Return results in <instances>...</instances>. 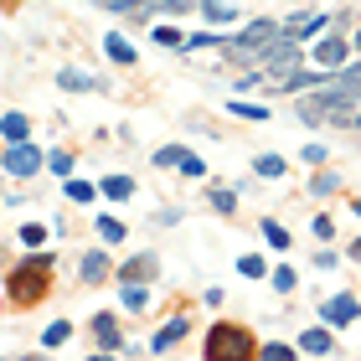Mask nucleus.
<instances>
[{
  "instance_id": "1",
  "label": "nucleus",
  "mask_w": 361,
  "mask_h": 361,
  "mask_svg": "<svg viewBox=\"0 0 361 361\" xmlns=\"http://www.w3.org/2000/svg\"><path fill=\"white\" fill-rule=\"evenodd\" d=\"M356 98L361 93H351V88H341V83H325L310 93V98H300V124H351V114H356Z\"/></svg>"
},
{
  "instance_id": "2",
  "label": "nucleus",
  "mask_w": 361,
  "mask_h": 361,
  "mask_svg": "<svg viewBox=\"0 0 361 361\" xmlns=\"http://www.w3.org/2000/svg\"><path fill=\"white\" fill-rule=\"evenodd\" d=\"M47 294H52V258H26V264H16L11 269V289H6V300L16 310H31V305H42Z\"/></svg>"
},
{
  "instance_id": "3",
  "label": "nucleus",
  "mask_w": 361,
  "mask_h": 361,
  "mask_svg": "<svg viewBox=\"0 0 361 361\" xmlns=\"http://www.w3.org/2000/svg\"><path fill=\"white\" fill-rule=\"evenodd\" d=\"M202 356L207 361H243V356H258L253 346V336H248V325H212V336L202 341Z\"/></svg>"
},
{
  "instance_id": "4",
  "label": "nucleus",
  "mask_w": 361,
  "mask_h": 361,
  "mask_svg": "<svg viewBox=\"0 0 361 361\" xmlns=\"http://www.w3.org/2000/svg\"><path fill=\"white\" fill-rule=\"evenodd\" d=\"M279 31H284L279 21H248L233 42H227V57H233V62H253V57H264L269 47L279 42Z\"/></svg>"
},
{
  "instance_id": "5",
  "label": "nucleus",
  "mask_w": 361,
  "mask_h": 361,
  "mask_svg": "<svg viewBox=\"0 0 361 361\" xmlns=\"http://www.w3.org/2000/svg\"><path fill=\"white\" fill-rule=\"evenodd\" d=\"M264 62H269V78H279V83H284L289 73H300L305 52H300V42H294V37H279L269 52H264Z\"/></svg>"
},
{
  "instance_id": "6",
  "label": "nucleus",
  "mask_w": 361,
  "mask_h": 361,
  "mask_svg": "<svg viewBox=\"0 0 361 361\" xmlns=\"http://www.w3.org/2000/svg\"><path fill=\"white\" fill-rule=\"evenodd\" d=\"M42 166H47V155H42L31 140H21V145H6V176L26 180V176H37Z\"/></svg>"
},
{
  "instance_id": "7",
  "label": "nucleus",
  "mask_w": 361,
  "mask_h": 361,
  "mask_svg": "<svg viewBox=\"0 0 361 361\" xmlns=\"http://www.w3.org/2000/svg\"><path fill=\"white\" fill-rule=\"evenodd\" d=\"M93 341H98V351H104V356L124 351V331H119V315L98 310V315H93Z\"/></svg>"
},
{
  "instance_id": "8",
  "label": "nucleus",
  "mask_w": 361,
  "mask_h": 361,
  "mask_svg": "<svg viewBox=\"0 0 361 361\" xmlns=\"http://www.w3.org/2000/svg\"><path fill=\"white\" fill-rule=\"evenodd\" d=\"M361 315V300L356 294H331V300H320V320L325 325H351Z\"/></svg>"
},
{
  "instance_id": "9",
  "label": "nucleus",
  "mask_w": 361,
  "mask_h": 361,
  "mask_svg": "<svg viewBox=\"0 0 361 361\" xmlns=\"http://www.w3.org/2000/svg\"><path fill=\"white\" fill-rule=\"evenodd\" d=\"M160 274V253H135L129 264H119V284H145Z\"/></svg>"
},
{
  "instance_id": "10",
  "label": "nucleus",
  "mask_w": 361,
  "mask_h": 361,
  "mask_svg": "<svg viewBox=\"0 0 361 361\" xmlns=\"http://www.w3.org/2000/svg\"><path fill=\"white\" fill-rule=\"evenodd\" d=\"M325 26H331L325 11H305V16H289V21H284V37L305 42V37H315V31H325Z\"/></svg>"
},
{
  "instance_id": "11",
  "label": "nucleus",
  "mask_w": 361,
  "mask_h": 361,
  "mask_svg": "<svg viewBox=\"0 0 361 361\" xmlns=\"http://www.w3.org/2000/svg\"><path fill=\"white\" fill-rule=\"evenodd\" d=\"M346 52H351V47L341 42V37H320V42H315V68H325V73L346 68Z\"/></svg>"
},
{
  "instance_id": "12",
  "label": "nucleus",
  "mask_w": 361,
  "mask_h": 361,
  "mask_svg": "<svg viewBox=\"0 0 361 361\" xmlns=\"http://www.w3.org/2000/svg\"><path fill=\"white\" fill-rule=\"evenodd\" d=\"M300 351H305V356H331V351H336V341H331V331L310 325V331L300 336Z\"/></svg>"
},
{
  "instance_id": "13",
  "label": "nucleus",
  "mask_w": 361,
  "mask_h": 361,
  "mask_svg": "<svg viewBox=\"0 0 361 361\" xmlns=\"http://www.w3.org/2000/svg\"><path fill=\"white\" fill-rule=\"evenodd\" d=\"M186 331H191V320H186V315H176V320L166 325V331H155V341H150V351H155V356H160V351H171V346H176V341L186 336Z\"/></svg>"
},
{
  "instance_id": "14",
  "label": "nucleus",
  "mask_w": 361,
  "mask_h": 361,
  "mask_svg": "<svg viewBox=\"0 0 361 361\" xmlns=\"http://www.w3.org/2000/svg\"><path fill=\"white\" fill-rule=\"evenodd\" d=\"M57 88L62 93H93L98 83H93V73H83V68H62L57 73Z\"/></svg>"
},
{
  "instance_id": "15",
  "label": "nucleus",
  "mask_w": 361,
  "mask_h": 361,
  "mask_svg": "<svg viewBox=\"0 0 361 361\" xmlns=\"http://www.w3.org/2000/svg\"><path fill=\"white\" fill-rule=\"evenodd\" d=\"M78 274H83V284H104L109 279V253H83V264H78Z\"/></svg>"
},
{
  "instance_id": "16",
  "label": "nucleus",
  "mask_w": 361,
  "mask_h": 361,
  "mask_svg": "<svg viewBox=\"0 0 361 361\" xmlns=\"http://www.w3.org/2000/svg\"><path fill=\"white\" fill-rule=\"evenodd\" d=\"M104 52H109V62H119V68H135V47H129L124 37H119V31H114V37H104Z\"/></svg>"
},
{
  "instance_id": "17",
  "label": "nucleus",
  "mask_w": 361,
  "mask_h": 361,
  "mask_svg": "<svg viewBox=\"0 0 361 361\" xmlns=\"http://www.w3.org/2000/svg\"><path fill=\"white\" fill-rule=\"evenodd\" d=\"M186 145H160V150H155V166L160 171H180V166H186Z\"/></svg>"
},
{
  "instance_id": "18",
  "label": "nucleus",
  "mask_w": 361,
  "mask_h": 361,
  "mask_svg": "<svg viewBox=\"0 0 361 361\" xmlns=\"http://www.w3.org/2000/svg\"><path fill=\"white\" fill-rule=\"evenodd\" d=\"M68 341H73V320H52V325H47V331H42V346H47V351L68 346Z\"/></svg>"
},
{
  "instance_id": "19",
  "label": "nucleus",
  "mask_w": 361,
  "mask_h": 361,
  "mask_svg": "<svg viewBox=\"0 0 361 361\" xmlns=\"http://www.w3.org/2000/svg\"><path fill=\"white\" fill-rule=\"evenodd\" d=\"M258 233H264V243H269V248H279V253L289 248V227H279L274 217H264V222H258Z\"/></svg>"
},
{
  "instance_id": "20",
  "label": "nucleus",
  "mask_w": 361,
  "mask_h": 361,
  "mask_svg": "<svg viewBox=\"0 0 361 361\" xmlns=\"http://www.w3.org/2000/svg\"><path fill=\"white\" fill-rule=\"evenodd\" d=\"M119 300H124V310H135V315H140V310L150 305V289H145V284H119Z\"/></svg>"
},
{
  "instance_id": "21",
  "label": "nucleus",
  "mask_w": 361,
  "mask_h": 361,
  "mask_svg": "<svg viewBox=\"0 0 361 361\" xmlns=\"http://www.w3.org/2000/svg\"><path fill=\"white\" fill-rule=\"evenodd\" d=\"M104 196H109V202H129V196H135V180H129V176H109Z\"/></svg>"
},
{
  "instance_id": "22",
  "label": "nucleus",
  "mask_w": 361,
  "mask_h": 361,
  "mask_svg": "<svg viewBox=\"0 0 361 361\" xmlns=\"http://www.w3.org/2000/svg\"><path fill=\"white\" fill-rule=\"evenodd\" d=\"M207 202L217 207L222 217H233V212H238V191H233V186H212V196H207Z\"/></svg>"
},
{
  "instance_id": "23",
  "label": "nucleus",
  "mask_w": 361,
  "mask_h": 361,
  "mask_svg": "<svg viewBox=\"0 0 361 361\" xmlns=\"http://www.w3.org/2000/svg\"><path fill=\"white\" fill-rule=\"evenodd\" d=\"M98 191H104V186H93V180H78V176H68V202H78V207H83V202H93Z\"/></svg>"
},
{
  "instance_id": "24",
  "label": "nucleus",
  "mask_w": 361,
  "mask_h": 361,
  "mask_svg": "<svg viewBox=\"0 0 361 361\" xmlns=\"http://www.w3.org/2000/svg\"><path fill=\"white\" fill-rule=\"evenodd\" d=\"M26 135H31V124H26V114H16V109H11V114H6V145H21Z\"/></svg>"
},
{
  "instance_id": "25",
  "label": "nucleus",
  "mask_w": 361,
  "mask_h": 361,
  "mask_svg": "<svg viewBox=\"0 0 361 361\" xmlns=\"http://www.w3.org/2000/svg\"><path fill=\"white\" fill-rule=\"evenodd\" d=\"M93 227H98V238H104V243H124V238H129V227H124L119 217H98Z\"/></svg>"
},
{
  "instance_id": "26",
  "label": "nucleus",
  "mask_w": 361,
  "mask_h": 361,
  "mask_svg": "<svg viewBox=\"0 0 361 361\" xmlns=\"http://www.w3.org/2000/svg\"><path fill=\"white\" fill-rule=\"evenodd\" d=\"M300 346H289V341H264V346H258V361H289Z\"/></svg>"
},
{
  "instance_id": "27",
  "label": "nucleus",
  "mask_w": 361,
  "mask_h": 361,
  "mask_svg": "<svg viewBox=\"0 0 361 361\" xmlns=\"http://www.w3.org/2000/svg\"><path fill=\"white\" fill-rule=\"evenodd\" d=\"M160 6V0H109V11H119V16H150Z\"/></svg>"
},
{
  "instance_id": "28",
  "label": "nucleus",
  "mask_w": 361,
  "mask_h": 361,
  "mask_svg": "<svg viewBox=\"0 0 361 361\" xmlns=\"http://www.w3.org/2000/svg\"><path fill=\"white\" fill-rule=\"evenodd\" d=\"M253 171L264 176V180H279V176H284V155H258V160H253Z\"/></svg>"
},
{
  "instance_id": "29",
  "label": "nucleus",
  "mask_w": 361,
  "mask_h": 361,
  "mask_svg": "<svg viewBox=\"0 0 361 361\" xmlns=\"http://www.w3.org/2000/svg\"><path fill=\"white\" fill-rule=\"evenodd\" d=\"M202 16H207V21H217V26H222V21H233L238 11L227 6V0H202Z\"/></svg>"
},
{
  "instance_id": "30",
  "label": "nucleus",
  "mask_w": 361,
  "mask_h": 361,
  "mask_svg": "<svg viewBox=\"0 0 361 361\" xmlns=\"http://www.w3.org/2000/svg\"><path fill=\"white\" fill-rule=\"evenodd\" d=\"M227 109H233L238 119H253V124H258V119H269V109H264V104H243V93H238V98H233Z\"/></svg>"
},
{
  "instance_id": "31",
  "label": "nucleus",
  "mask_w": 361,
  "mask_h": 361,
  "mask_svg": "<svg viewBox=\"0 0 361 361\" xmlns=\"http://www.w3.org/2000/svg\"><path fill=\"white\" fill-rule=\"evenodd\" d=\"M207 47H227L217 31H196V37H186V52H207Z\"/></svg>"
},
{
  "instance_id": "32",
  "label": "nucleus",
  "mask_w": 361,
  "mask_h": 361,
  "mask_svg": "<svg viewBox=\"0 0 361 361\" xmlns=\"http://www.w3.org/2000/svg\"><path fill=\"white\" fill-rule=\"evenodd\" d=\"M47 171H52V176H62V180H68V176H73V155H68V150H57V155H47Z\"/></svg>"
},
{
  "instance_id": "33",
  "label": "nucleus",
  "mask_w": 361,
  "mask_h": 361,
  "mask_svg": "<svg viewBox=\"0 0 361 361\" xmlns=\"http://www.w3.org/2000/svg\"><path fill=\"white\" fill-rule=\"evenodd\" d=\"M269 284H274V289H279V294H289V289H294V284H300V279H294V269H284V264H279V269H274V274H269Z\"/></svg>"
},
{
  "instance_id": "34",
  "label": "nucleus",
  "mask_w": 361,
  "mask_h": 361,
  "mask_svg": "<svg viewBox=\"0 0 361 361\" xmlns=\"http://www.w3.org/2000/svg\"><path fill=\"white\" fill-rule=\"evenodd\" d=\"M150 37H155V47H186V37H180L176 26H155Z\"/></svg>"
},
{
  "instance_id": "35",
  "label": "nucleus",
  "mask_w": 361,
  "mask_h": 361,
  "mask_svg": "<svg viewBox=\"0 0 361 361\" xmlns=\"http://www.w3.org/2000/svg\"><path fill=\"white\" fill-rule=\"evenodd\" d=\"M21 243H26L31 253H37L42 243H47V227H42V222H31V227H21Z\"/></svg>"
},
{
  "instance_id": "36",
  "label": "nucleus",
  "mask_w": 361,
  "mask_h": 361,
  "mask_svg": "<svg viewBox=\"0 0 361 361\" xmlns=\"http://www.w3.org/2000/svg\"><path fill=\"white\" fill-rule=\"evenodd\" d=\"M243 274H248V279H264L269 274V264H264V258H258V253H248V258H243V264H238Z\"/></svg>"
},
{
  "instance_id": "37",
  "label": "nucleus",
  "mask_w": 361,
  "mask_h": 361,
  "mask_svg": "<svg viewBox=\"0 0 361 361\" xmlns=\"http://www.w3.org/2000/svg\"><path fill=\"white\" fill-rule=\"evenodd\" d=\"M180 176H191V180H202V176H207V160H202V155H196V150H191V155H186V166H180Z\"/></svg>"
},
{
  "instance_id": "38",
  "label": "nucleus",
  "mask_w": 361,
  "mask_h": 361,
  "mask_svg": "<svg viewBox=\"0 0 361 361\" xmlns=\"http://www.w3.org/2000/svg\"><path fill=\"white\" fill-rule=\"evenodd\" d=\"M196 6H202V0H160V11H166V16H186Z\"/></svg>"
},
{
  "instance_id": "39",
  "label": "nucleus",
  "mask_w": 361,
  "mask_h": 361,
  "mask_svg": "<svg viewBox=\"0 0 361 361\" xmlns=\"http://www.w3.org/2000/svg\"><path fill=\"white\" fill-rule=\"evenodd\" d=\"M310 227H315V238H325V243H331V238H336V222H331V212H320V217H315V222H310Z\"/></svg>"
},
{
  "instance_id": "40",
  "label": "nucleus",
  "mask_w": 361,
  "mask_h": 361,
  "mask_svg": "<svg viewBox=\"0 0 361 361\" xmlns=\"http://www.w3.org/2000/svg\"><path fill=\"white\" fill-rule=\"evenodd\" d=\"M258 83H264V73H243V78H233V93H253Z\"/></svg>"
},
{
  "instance_id": "41",
  "label": "nucleus",
  "mask_w": 361,
  "mask_h": 361,
  "mask_svg": "<svg viewBox=\"0 0 361 361\" xmlns=\"http://www.w3.org/2000/svg\"><path fill=\"white\" fill-rule=\"evenodd\" d=\"M336 186H341V180H336L331 171H320V176H315V196H331Z\"/></svg>"
},
{
  "instance_id": "42",
  "label": "nucleus",
  "mask_w": 361,
  "mask_h": 361,
  "mask_svg": "<svg viewBox=\"0 0 361 361\" xmlns=\"http://www.w3.org/2000/svg\"><path fill=\"white\" fill-rule=\"evenodd\" d=\"M346 258H356V264H361V238L351 243V248H346Z\"/></svg>"
},
{
  "instance_id": "43",
  "label": "nucleus",
  "mask_w": 361,
  "mask_h": 361,
  "mask_svg": "<svg viewBox=\"0 0 361 361\" xmlns=\"http://www.w3.org/2000/svg\"><path fill=\"white\" fill-rule=\"evenodd\" d=\"M351 129H361V109H356V114H351Z\"/></svg>"
},
{
  "instance_id": "44",
  "label": "nucleus",
  "mask_w": 361,
  "mask_h": 361,
  "mask_svg": "<svg viewBox=\"0 0 361 361\" xmlns=\"http://www.w3.org/2000/svg\"><path fill=\"white\" fill-rule=\"evenodd\" d=\"M351 212H356V217H361V202H351Z\"/></svg>"
},
{
  "instance_id": "45",
  "label": "nucleus",
  "mask_w": 361,
  "mask_h": 361,
  "mask_svg": "<svg viewBox=\"0 0 361 361\" xmlns=\"http://www.w3.org/2000/svg\"><path fill=\"white\" fill-rule=\"evenodd\" d=\"M351 42H356V47H361V26H356V37H351Z\"/></svg>"
},
{
  "instance_id": "46",
  "label": "nucleus",
  "mask_w": 361,
  "mask_h": 361,
  "mask_svg": "<svg viewBox=\"0 0 361 361\" xmlns=\"http://www.w3.org/2000/svg\"><path fill=\"white\" fill-rule=\"evenodd\" d=\"M98 6H109V0H98Z\"/></svg>"
}]
</instances>
